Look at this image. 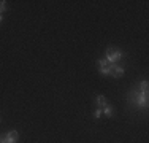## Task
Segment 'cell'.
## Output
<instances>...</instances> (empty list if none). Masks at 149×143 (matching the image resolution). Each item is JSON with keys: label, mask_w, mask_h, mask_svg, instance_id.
Wrapping results in <instances>:
<instances>
[{"label": "cell", "mask_w": 149, "mask_h": 143, "mask_svg": "<svg viewBox=\"0 0 149 143\" xmlns=\"http://www.w3.org/2000/svg\"><path fill=\"white\" fill-rule=\"evenodd\" d=\"M124 57H125V54L122 49L114 48V46H108L105 51V59L108 60V64H119Z\"/></svg>", "instance_id": "2"}, {"label": "cell", "mask_w": 149, "mask_h": 143, "mask_svg": "<svg viewBox=\"0 0 149 143\" xmlns=\"http://www.w3.org/2000/svg\"><path fill=\"white\" fill-rule=\"evenodd\" d=\"M102 116H103V111H102V108H97V110L94 111V118H95V119H100Z\"/></svg>", "instance_id": "8"}, {"label": "cell", "mask_w": 149, "mask_h": 143, "mask_svg": "<svg viewBox=\"0 0 149 143\" xmlns=\"http://www.w3.org/2000/svg\"><path fill=\"white\" fill-rule=\"evenodd\" d=\"M6 11V2L5 0H0V14L3 16V13Z\"/></svg>", "instance_id": "7"}, {"label": "cell", "mask_w": 149, "mask_h": 143, "mask_svg": "<svg viewBox=\"0 0 149 143\" xmlns=\"http://www.w3.org/2000/svg\"><path fill=\"white\" fill-rule=\"evenodd\" d=\"M97 65H98V69H102V67H106V65H108V60H106L105 57H102V59L97 60Z\"/></svg>", "instance_id": "6"}, {"label": "cell", "mask_w": 149, "mask_h": 143, "mask_svg": "<svg viewBox=\"0 0 149 143\" xmlns=\"http://www.w3.org/2000/svg\"><path fill=\"white\" fill-rule=\"evenodd\" d=\"M102 111H103V116L113 118V116H114V113H116V110H114V107H113L111 103H108L106 107H103V108H102Z\"/></svg>", "instance_id": "4"}, {"label": "cell", "mask_w": 149, "mask_h": 143, "mask_svg": "<svg viewBox=\"0 0 149 143\" xmlns=\"http://www.w3.org/2000/svg\"><path fill=\"white\" fill-rule=\"evenodd\" d=\"M95 105H97V108H103V107L108 105V100H106L105 95H97L95 97Z\"/></svg>", "instance_id": "5"}, {"label": "cell", "mask_w": 149, "mask_h": 143, "mask_svg": "<svg viewBox=\"0 0 149 143\" xmlns=\"http://www.w3.org/2000/svg\"><path fill=\"white\" fill-rule=\"evenodd\" d=\"M124 73H125V65H122V64H113V73H111L113 78H120Z\"/></svg>", "instance_id": "3"}, {"label": "cell", "mask_w": 149, "mask_h": 143, "mask_svg": "<svg viewBox=\"0 0 149 143\" xmlns=\"http://www.w3.org/2000/svg\"><path fill=\"white\" fill-rule=\"evenodd\" d=\"M2 21H3V16H2V14H0V22H2Z\"/></svg>", "instance_id": "9"}, {"label": "cell", "mask_w": 149, "mask_h": 143, "mask_svg": "<svg viewBox=\"0 0 149 143\" xmlns=\"http://www.w3.org/2000/svg\"><path fill=\"white\" fill-rule=\"evenodd\" d=\"M149 83L146 80H143L141 83H136L127 92V102L130 105L132 111H141V110H148L149 105Z\"/></svg>", "instance_id": "1"}]
</instances>
